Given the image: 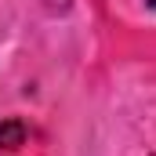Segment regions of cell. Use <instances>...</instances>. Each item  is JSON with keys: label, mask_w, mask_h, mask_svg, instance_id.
I'll return each instance as SVG.
<instances>
[{"label": "cell", "mask_w": 156, "mask_h": 156, "mask_svg": "<svg viewBox=\"0 0 156 156\" xmlns=\"http://www.w3.org/2000/svg\"><path fill=\"white\" fill-rule=\"evenodd\" d=\"M149 4H153V7H156V0H149Z\"/></svg>", "instance_id": "7a4b0ae2"}, {"label": "cell", "mask_w": 156, "mask_h": 156, "mask_svg": "<svg viewBox=\"0 0 156 156\" xmlns=\"http://www.w3.org/2000/svg\"><path fill=\"white\" fill-rule=\"evenodd\" d=\"M22 142H26L22 120H4V123H0V149H18Z\"/></svg>", "instance_id": "6da1fadb"}]
</instances>
